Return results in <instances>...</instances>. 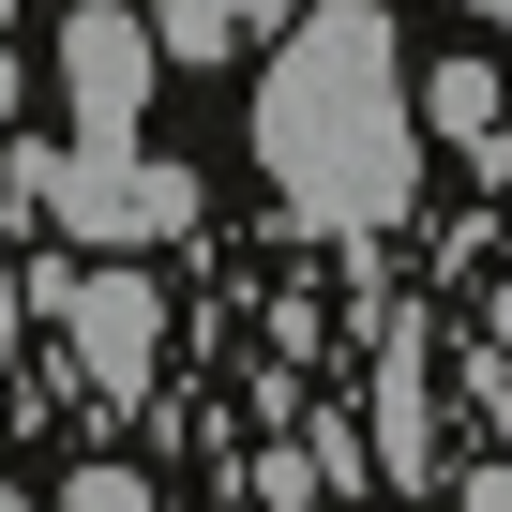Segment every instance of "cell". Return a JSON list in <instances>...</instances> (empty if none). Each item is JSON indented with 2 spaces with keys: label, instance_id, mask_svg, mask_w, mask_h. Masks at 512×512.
<instances>
[{
  "label": "cell",
  "instance_id": "cell-1",
  "mask_svg": "<svg viewBox=\"0 0 512 512\" xmlns=\"http://www.w3.org/2000/svg\"><path fill=\"white\" fill-rule=\"evenodd\" d=\"M256 166L332 241H362V226H392L422 196V106H407V46H392L377 0L287 16V46L256 61Z\"/></svg>",
  "mask_w": 512,
  "mask_h": 512
},
{
  "label": "cell",
  "instance_id": "cell-2",
  "mask_svg": "<svg viewBox=\"0 0 512 512\" xmlns=\"http://www.w3.org/2000/svg\"><path fill=\"white\" fill-rule=\"evenodd\" d=\"M0 196H16V226H76L91 256H151V241H181L196 226V166H166V151H46V136H16L0 151Z\"/></svg>",
  "mask_w": 512,
  "mask_h": 512
},
{
  "label": "cell",
  "instance_id": "cell-3",
  "mask_svg": "<svg viewBox=\"0 0 512 512\" xmlns=\"http://www.w3.org/2000/svg\"><path fill=\"white\" fill-rule=\"evenodd\" d=\"M151 16H121V0H76L61 16V91H76V151H121L136 106H151Z\"/></svg>",
  "mask_w": 512,
  "mask_h": 512
},
{
  "label": "cell",
  "instance_id": "cell-4",
  "mask_svg": "<svg viewBox=\"0 0 512 512\" xmlns=\"http://www.w3.org/2000/svg\"><path fill=\"white\" fill-rule=\"evenodd\" d=\"M31 302H46V317L76 332L91 392H151V362H166V302H151L136 272H46Z\"/></svg>",
  "mask_w": 512,
  "mask_h": 512
},
{
  "label": "cell",
  "instance_id": "cell-5",
  "mask_svg": "<svg viewBox=\"0 0 512 512\" xmlns=\"http://www.w3.org/2000/svg\"><path fill=\"white\" fill-rule=\"evenodd\" d=\"M256 31H272V0H151V46L166 61H241Z\"/></svg>",
  "mask_w": 512,
  "mask_h": 512
},
{
  "label": "cell",
  "instance_id": "cell-6",
  "mask_svg": "<svg viewBox=\"0 0 512 512\" xmlns=\"http://www.w3.org/2000/svg\"><path fill=\"white\" fill-rule=\"evenodd\" d=\"M422 106H437V136L497 151V76H422Z\"/></svg>",
  "mask_w": 512,
  "mask_h": 512
},
{
  "label": "cell",
  "instance_id": "cell-7",
  "mask_svg": "<svg viewBox=\"0 0 512 512\" xmlns=\"http://www.w3.org/2000/svg\"><path fill=\"white\" fill-rule=\"evenodd\" d=\"M61 512H151V497H136V467H76V482H61Z\"/></svg>",
  "mask_w": 512,
  "mask_h": 512
},
{
  "label": "cell",
  "instance_id": "cell-8",
  "mask_svg": "<svg viewBox=\"0 0 512 512\" xmlns=\"http://www.w3.org/2000/svg\"><path fill=\"white\" fill-rule=\"evenodd\" d=\"M0 347H16V272H0Z\"/></svg>",
  "mask_w": 512,
  "mask_h": 512
},
{
  "label": "cell",
  "instance_id": "cell-9",
  "mask_svg": "<svg viewBox=\"0 0 512 512\" xmlns=\"http://www.w3.org/2000/svg\"><path fill=\"white\" fill-rule=\"evenodd\" d=\"M0 121H16V61H0Z\"/></svg>",
  "mask_w": 512,
  "mask_h": 512
},
{
  "label": "cell",
  "instance_id": "cell-10",
  "mask_svg": "<svg viewBox=\"0 0 512 512\" xmlns=\"http://www.w3.org/2000/svg\"><path fill=\"white\" fill-rule=\"evenodd\" d=\"M467 16H497V31H512V0H467Z\"/></svg>",
  "mask_w": 512,
  "mask_h": 512
},
{
  "label": "cell",
  "instance_id": "cell-11",
  "mask_svg": "<svg viewBox=\"0 0 512 512\" xmlns=\"http://www.w3.org/2000/svg\"><path fill=\"white\" fill-rule=\"evenodd\" d=\"M0 512H31V497H16V482H0Z\"/></svg>",
  "mask_w": 512,
  "mask_h": 512
},
{
  "label": "cell",
  "instance_id": "cell-12",
  "mask_svg": "<svg viewBox=\"0 0 512 512\" xmlns=\"http://www.w3.org/2000/svg\"><path fill=\"white\" fill-rule=\"evenodd\" d=\"M0 16H16V0H0Z\"/></svg>",
  "mask_w": 512,
  "mask_h": 512
}]
</instances>
